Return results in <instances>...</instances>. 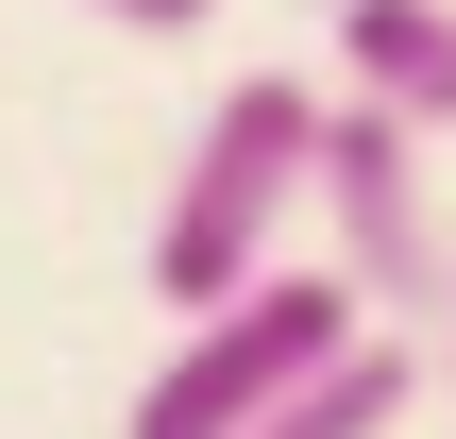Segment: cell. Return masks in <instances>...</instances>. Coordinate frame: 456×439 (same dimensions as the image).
Masks as SVG:
<instances>
[{
  "mask_svg": "<svg viewBox=\"0 0 456 439\" xmlns=\"http://www.w3.org/2000/svg\"><path fill=\"white\" fill-rule=\"evenodd\" d=\"M406 406H423V338H406V321H372L355 355H322V372H305L254 439H389Z\"/></svg>",
  "mask_w": 456,
  "mask_h": 439,
  "instance_id": "5b68a950",
  "label": "cell"
},
{
  "mask_svg": "<svg viewBox=\"0 0 456 439\" xmlns=\"http://www.w3.org/2000/svg\"><path fill=\"white\" fill-rule=\"evenodd\" d=\"M85 17H102V34H203L220 0H85Z\"/></svg>",
  "mask_w": 456,
  "mask_h": 439,
  "instance_id": "8992f818",
  "label": "cell"
},
{
  "mask_svg": "<svg viewBox=\"0 0 456 439\" xmlns=\"http://www.w3.org/2000/svg\"><path fill=\"white\" fill-rule=\"evenodd\" d=\"M355 338H372V305H355L338 271H254L237 305H203V321L169 338V372L135 389L118 439H254L322 355H355Z\"/></svg>",
  "mask_w": 456,
  "mask_h": 439,
  "instance_id": "7a4b0ae2",
  "label": "cell"
},
{
  "mask_svg": "<svg viewBox=\"0 0 456 439\" xmlns=\"http://www.w3.org/2000/svg\"><path fill=\"white\" fill-rule=\"evenodd\" d=\"M305 152H322V85H305V68H237V85L203 102L186 169H169V203H152V305H169V321L237 305V288L271 271V237L305 220Z\"/></svg>",
  "mask_w": 456,
  "mask_h": 439,
  "instance_id": "6da1fadb",
  "label": "cell"
},
{
  "mask_svg": "<svg viewBox=\"0 0 456 439\" xmlns=\"http://www.w3.org/2000/svg\"><path fill=\"white\" fill-rule=\"evenodd\" d=\"M440 372H456V271H440Z\"/></svg>",
  "mask_w": 456,
  "mask_h": 439,
  "instance_id": "52a82bcc",
  "label": "cell"
},
{
  "mask_svg": "<svg viewBox=\"0 0 456 439\" xmlns=\"http://www.w3.org/2000/svg\"><path fill=\"white\" fill-rule=\"evenodd\" d=\"M305 203L338 237V288L372 321H440V271H456V203H440V135L372 118V102H322V152H305Z\"/></svg>",
  "mask_w": 456,
  "mask_h": 439,
  "instance_id": "3957f363",
  "label": "cell"
},
{
  "mask_svg": "<svg viewBox=\"0 0 456 439\" xmlns=\"http://www.w3.org/2000/svg\"><path fill=\"white\" fill-rule=\"evenodd\" d=\"M338 102L456 135V0H338Z\"/></svg>",
  "mask_w": 456,
  "mask_h": 439,
  "instance_id": "277c9868",
  "label": "cell"
}]
</instances>
